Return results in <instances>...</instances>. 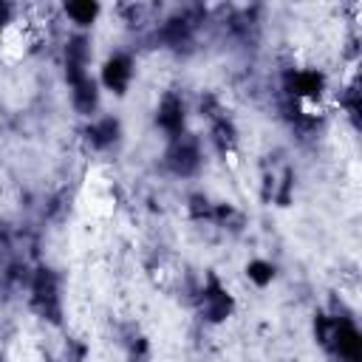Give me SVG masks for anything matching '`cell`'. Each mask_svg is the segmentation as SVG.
Segmentation results:
<instances>
[{"label":"cell","instance_id":"1","mask_svg":"<svg viewBox=\"0 0 362 362\" xmlns=\"http://www.w3.org/2000/svg\"><path fill=\"white\" fill-rule=\"evenodd\" d=\"M40 37H42V28H40L37 20H31V17H14V20H8L0 28V57H3V62L14 65V62L25 59L37 48Z\"/></svg>","mask_w":362,"mask_h":362},{"label":"cell","instance_id":"2","mask_svg":"<svg viewBox=\"0 0 362 362\" xmlns=\"http://www.w3.org/2000/svg\"><path fill=\"white\" fill-rule=\"evenodd\" d=\"M65 11H68V14H74V17H79V14H82V17H85V23H90V20H93V14H96L99 8H96V6L82 3V6H68Z\"/></svg>","mask_w":362,"mask_h":362}]
</instances>
